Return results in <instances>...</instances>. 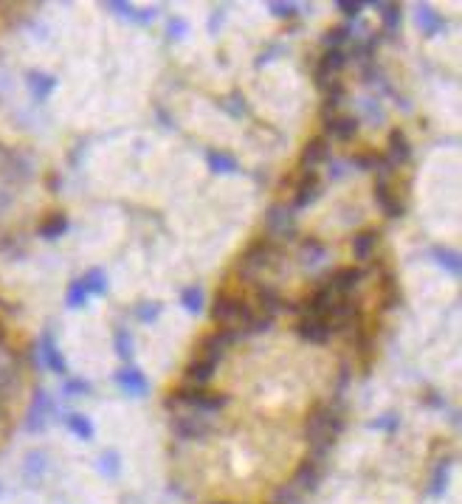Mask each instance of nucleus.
I'll return each mask as SVG.
<instances>
[{"label":"nucleus","mask_w":462,"mask_h":504,"mask_svg":"<svg viewBox=\"0 0 462 504\" xmlns=\"http://www.w3.org/2000/svg\"><path fill=\"white\" fill-rule=\"evenodd\" d=\"M282 256V248L276 240H271L268 234H260L243 248V254L234 259V276L243 285L260 282V274L268 268H276V262Z\"/></svg>","instance_id":"obj_1"},{"label":"nucleus","mask_w":462,"mask_h":504,"mask_svg":"<svg viewBox=\"0 0 462 504\" xmlns=\"http://www.w3.org/2000/svg\"><path fill=\"white\" fill-rule=\"evenodd\" d=\"M231 403V397L226 392H209V389H197V386H189V383H178L175 389L167 392L164 397V406L167 409H175V411H197V414H215V411H223L226 406Z\"/></svg>","instance_id":"obj_2"},{"label":"nucleus","mask_w":462,"mask_h":504,"mask_svg":"<svg viewBox=\"0 0 462 504\" xmlns=\"http://www.w3.org/2000/svg\"><path fill=\"white\" fill-rule=\"evenodd\" d=\"M209 315H212L215 324L234 327V330H240L245 335V330L254 322L256 310H254V304L248 299H243L237 293H228V290H220V293L215 296V302H212V307H209Z\"/></svg>","instance_id":"obj_3"},{"label":"nucleus","mask_w":462,"mask_h":504,"mask_svg":"<svg viewBox=\"0 0 462 504\" xmlns=\"http://www.w3.org/2000/svg\"><path fill=\"white\" fill-rule=\"evenodd\" d=\"M240 341H245V335L240 330H234V327H215L212 333H206L197 341V355L195 358H206L212 363H220L228 355V350L234 347V344H240Z\"/></svg>","instance_id":"obj_4"},{"label":"nucleus","mask_w":462,"mask_h":504,"mask_svg":"<svg viewBox=\"0 0 462 504\" xmlns=\"http://www.w3.org/2000/svg\"><path fill=\"white\" fill-rule=\"evenodd\" d=\"M265 228H268V237L276 243L279 240L282 243H296L299 223H296L293 208L285 206V203H271L268 211H265Z\"/></svg>","instance_id":"obj_5"},{"label":"nucleus","mask_w":462,"mask_h":504,"mask_svg":"<svg viewBox=\"0 0 462 504\" xmlns=\"http://www.w3.org/2000/svg\"><path fill=\"white\" fill-rule=\"evenodd\" d=\"M212 417L209 414H197V411H175L169 414V429L178 440H206L212 431Z\"/></svg>","instance_id":"obj_6"},{"label":"nucleus","mask_w":462,"mask_h":504,"mask_svg":"<svg viewBox=\"0 0 462 504\" xmlns=\"http://www.w3.org/2000/svg\"><path fill=\"white\" fill-rule=\"evenodd\" d=\"M321 197V175L319 169H299L293 180V206L291 208H307Z\"/></svg>","instance_id":"obj_7"},{"label":"nucleus","mask_w":462,"mask_h":504,"mask_svg":"<svg viewBox=\"0 0 462 504\" xmlns=\"http://www.w3.org/2000/svg\"><path fill=\"white\" fill-rule=\"evenodd\" d=\"M364 279H367V268H361V265H344V268L330 271L324 282L330 285V290L336 296H352Z\"/></svg>","instance_id":"obj_8"},{"label":"nucleus","mask_w":462,"mask_h":504,"mask_svg":"<svg viewBox=\"0 0 462 504\" xmlns=\"http://www.w3.org/2000/svg\"><path fill=\"white\" fill-rule=\"evenodd\" d=\"M347 68V54L344 51H324L313 68V82L319 91H324L332 79H339V73Z\"/></svg>","instance_id":"obj_9"},{"label":"nucleus","mask_w":462,"mask_h":504,"mask_svg":"<svg viewBox=\"0 0 462 504\" xmlns=\"http://www.w3.org/2000/svg\"><path fill=\"white\" fill-rule=\"evenodd\" d=\"M254 310L256 313H265L271 318H276L282 313V304H285V296L279 293L276 285H268V282H254Z\"/></svg>","instance_id":"obj_10"},{"label":"nucleus","mask_w":462,"mask_h":504,"mask_svg":"<svg viewBox=\"0 0 462 504\" xmlns=\"http://www.w3.org/2000/svg\"><path fill=\"white\" fill-rule=\"evenodd\" d=\"M372 197L378 203V208L387 215L389 220H400L406 215V203L398 197V192L392 189V183H383V180H375V189H372Z\"/></svg>","instance_id":"obj_11"},{"label":"nucleus","mask_w":462,"mask_h":504,"mask_svg":"<svg viewBox=\"0 0 462 504\" xmlns=\"http://www.w3.org/2000/svg\"><path fill=\"white\" fill-rule=\"evenodd\" d=\"M293 330H296V335H299L302 341L316 344V347H321V344H327V341L332 338L330 324L324 322V318H316V315H299V322H296Z\"/></svg>","instance_id":"obj_12"},{"label":"nucleus","mask_w":462,"mask_h":504,"mask_svg":"<svg viewBox=\"0 0 462 504\" xmlns=\"http://www.w3.org/2000/svg\"><path fill=\"white\" fill-rule=\"evenodd\" d=\"M358 130H361V121H358L355 116H347V113H332L327 121H324V136L336 139L341 144L352 141L358 136Z\"/></svg>","instance_id":"obj_13"},{"label":"nucleus","mask_w":462,"mask_h":504,"mask_svg":"<svg viewBox=\"0 0 462 504\" xmlns=\"http://www.w3.org/2000/svg\"><path fill=\"white\" fill-rule=\"evenodd\" d=\"M330 161V139L327 136H313L307 139L302 152H299V164L302 169H316L319 164Z\"/></svg>","instance_id":"obj_14"},{"label":"nucleus","mask_w":462,"mask_h":504,"mask_svg":"<svg viewBox=\"0 0 462 504\" xmlns=\"http://www.w3.org/2000/svg\"><path fill=\"white\" fill-rule=\"evenodd\" d=\"M378 243H380V231H378V228H364V231H358V234L352 237V243H350V248H352V259H355L358 265L372 262Z\"/></svg>","instance_id":"obj_15"},{"label":"nucleus","mask_w":462,"mask_h":504,"mask_svg":"<svg viewBox=\"0 0 462 504\" xmlns=\"http://www.w3.org/2000/svg\"><path fill=\"white\" fill-rule=\"evenodd\" d=\"M387 161L395 167V169H400V167H406L409 161H412V144H409V139H406V132L403 130H392L389 132V141H387Z\"/></svg>","instance_id":"obj_16"},{"label":"nucleus","mask_w":462,"mask_h":504,"mask_svg":"<svg viewBox=\"0 0 462 504\" xmlns=\"http://www.w3.org/2000/svg\"><path fill=\"white\" fill-rule=\"evenodd\" d=\"M215 375H217V363H212L206 358H192L186 363V369H184V383L197 386V389H206Z\"/></svg>","instance_id":"obj_17"},{"label":"nucleus","mask_w":462,"mask_h":504,"mask_svg":"<svg viewBox=\"0 0 462 504\" xmlns=\"http://www.w3.org/2000/svg\"><path fill=\"white\" fill-rule=\"evenodd\" d=\"M321 473H324V468H321L319 462L302 459L299 468H296V473H293V482H291V485H293L299 493H313V490L319 488V482H321Z\"/></svg>","instance_id":"obj_18"},{"label":"nucleus","mask_w":462,"mask_h":504,"mask_svg":"<svg viewBox=\"0 0 462 504\" xmlns=\"http://www.w3.org/2000/svg\"><path fill=\"white\" fill-rule=\"evenodd\" d=\"M378 268H380V290H383L380 307H383V310H395V307L400 304V290H398V279H395V274H392V268H389V265L378 262Z\"/></svg>","instance_id":"obj_19"},{"label":"nucleus","mask_w":462,"mask_h":504,"mask_svg":"<svg viewBox=\"0 0 462 504\" xmlns=\"http://www.w3.org/2000/svg\"><path fill=\"white\" fill-rule=\"evenodd\" d=\"M116 383H119L127 394H133V397H144L147 389H149V381L144 378V372H141V369H136V366L121 369V372L116 375Z\"/></svg>","instance_id":"obj_20"},{"label":"nucleus","mask_w":462,"mask_h":504,"mask_svg":"<svg viewBox=\"0 0 462 504\" xmlns=\"http://www.w3.org/2000/svg\"><path fill=\"white\" fill-rule=\"evenodd\" d=\"M40 352H42V361L48 363L51 372H57V375H65V372H68V363H65V358L60 355V350H57L54 338H51V333H42V338H40Z\"/></svg>","instance_id":"obj_21"},{"label":"nucleus","mask_w":462,"mask_h":504,"mask_svg":"<svg viewBox=\"0 0 462 504\" xmlns=\"http://www.w3.org/2000/svg\"><path fill=\"white\" fill-rule=\"evenodd\" d=\"M417 25L423 29L426 37H434V34H440L446 29V20L428 6H417Z\"/></svg>","instance_id":"obj_22"},{"label":"nucleus","mask_w":462,"mask_h":504,"mask_svg":"<svg viewBox=\"0 0 462 504\" xmlns=\"http://www.w3.org/2000/svg\"><path fill=\"white\" fill-rule=\"evenodd\" d=\"M68 215H62V211H54V215H48L42 223H40V237H45V240H57V237H62L68 231Z\"/></svg>","instance_id":"obj_23"},{"label":"nucleus","mask_w":462,"mask_h":504,"mask_svg":"<svg viewBox=\"0 0 462 504\" xmlns=\"http://www.w3.org/2000/svg\"><path fill=\"white\" fill-rule=\"evenodd\" d=\"M206 161H209V169H212V172H220V175H231V172L240 169V167H237V158L228 155V152H223V149H209Z\"/></svg>","instance_id":"obj_24"},{"label":"nucleus","mask_w":462,"mask_h":504,"mask_svg":"<svg viewBox=\"0 0 462 504\" xmlns=\"http://www.w3.org/2000/svg\"><path fill=\"white\" fill-rule=\"evenodd\" d=\"M29 88H32L34 99H37V101H42V99H48V96H51V91L57 88V79H54V76H48V73H37V71H32V73H29Z\"/></svg>","instance_id":"obj_25"},{"label":"nucleus","mask_w":462,"mask_h":504,"mask_svg":"<svg viewBox=\"0 0 462 504\" xmlns=\"http://www.w3.org/2000/svg\"><path fill=\"white\" fill-rule=\"evenodd\" d=\"M321 93H324V104H321V110H324V113H332V110H336L339 104L344 101V96H347V85L341 82V79H332V82H330Z\"/></svg>","instance_id":"obj_26"},{"label":"nucleus","mask_w":462,"mask_h":504,"mask_svg":"<svg viewBox=\"0 0 462 504\" xmlns=\"http://www.w3.org/2000/svg\"><path fill=\"white\" fill-rule=\"evenodd\" d=\"M375 9H380V25L383 32H398L400 29V20H403V12L398 3H372Z\"/></svg>","instance_id":"obj_27"},{"label":"nucleus","mask_w":462,"mask_h":504,"mask_svg":"<svg viewBox=\"0 0 462 504\" xmlns=\"http://www.w3.org/2000/svg\"><path fill=\"white\" fill-rule=\"evenodd\" d=\"M350 25H332V29H327L324 32V37H321V45L327 48V51H344V43L350 40Z\"/></svg>","instance_id":"obj_28"},{"label":"nucleus","mask_w":462,"mask_h":504,"mask_svg":"<svg viewBox=\"0 0 462 504\" xmlns=\"http://www.w3.org/2000/svg\"><path fill=\"white\" fill-rule=\"evenodd\" d=\"M80 282H82V287H85L88 296H90V293L101 296V293L108 290V276H105V271H101V268H90Z\"/></svg>","instance_id":"obj_29"},{"label":"nucleus","mask_w":462,"mask_h":504,"mask_svg":"<svg viewBox=\"0 0 462 504\" xmlns=\"http://www.w3.org/2000/svg\"><path fill=\"white\" fill-rule=\"evenodd\" d=\"M299 245H302V254H304V262L307 265H316L327 254V248H324V243L319 240V237H304Z\"/></svg>","instance_id":"obj_30"},{"label":"nucleus","mask_w":462,"mask_h":504,"mask_svg":"<svg viewBox=\"0 0 462 504\" xmlns=\"http://www.w3.org/2000/svg\"><path fill=\"white\" fill-rule=\"evenodd\" d=\"M380 161H383V152H375V149H367V152H355V155H350V164H352V167H358L361 172H372Z\"/></svg>","instance_id":"obj_31"},{"label":"nucleus","mask_w":462,"mask_h":504,"mask_svg":"<svg viewBox=\"0 0 462 504\" xmlns=\"http://www.w3.org/2000/svg\"><path fill=\"white\" fill-rule=\"evenodd\" d=\"M65 422H68V429H71L76 437H80V440H93V434H96V431H93V422H90L85 414H68Z\"/></svg>","instance_id":"obj_32"},{"label":"nucleus","mask_w":462,"mask_h":504,"mask_svg":"<svg viewBox=\"0 0 462 504\" xmlns=\"http://www.w3.org/2000/svg\"><path fill=\"white\" fill-rule=\"evenodd\" d=\"M434 256H437V262L443 265V268H446L448 274L459 276L462 262H459V254H457V251H451V248H434Z\"/></svg>","instance_id":"obj_33"},{"label":"nucleus","mask_w":462,"mask_h":504,"mask_svg":"<svg viewBox=\"0 0 462 504\" xmlns=\"http://www.w3.org/2000/svg\"><path fill=\"white\" fill-rule=\"evenodd\" d=\"M181 304L189 310V313H200L203 310V290L200 287H184V293H181Z\"/></svg>","instance_id":"obj_34"},{"label":"nucleus","mask_w":462,"mask_h":504,"mask_svg":"<svg viewBox=\"0 0 462 504\" xmlns=\"http://www.w3.org/2000/svg\"><path fill=\"white\" fill-rule=\"evenodd\" d=\"M113 344H116V355L119 358H124V361L133 358V338H130V333H127V330H116Z\"/></svg>","instance_id":"obj_35"},{"label":"nucleus","mask_w":462,"mask_h":504,"mask_svg":"<svg viewBox=\"0 0 462 504\" xmlns=\"http://www.w3.org/2000/svg\"><path fill=\"white\" fill-rule=\"evenodd\" d=\"M65 302H68V307H82V304L88 302V293H85V287H82V282H80V279L68 285V296H65Z\"/></svg>","instance_id":"obj_36"},{"label":"nucleus","mask_w":462,"mask_h":504,"mask_svg":"<svg viewBox=\"0 0 462 504\" xmlns=\"http://www.w3.org/2000/svg\"><path fill=\"white\" fill-rule=\"evenodd\" d=\"M446 470H448V462L437 465V470H434V479H431V496H440L446 490Z\"/></svg>","instance_id":"obj_37"},{"label":"nucleus","mask_w":462,"mask_h":504,"mask_svg":"<svg viewBox=\"0 0 462 504\" xmlns=\"http://www.w3.org/2000/svg\"><path fill=\"white\" fill-rule=\"evenodd\" d=\"M65 394L68 397H80V394H90V383L82 381V378H73L65 383Z\"/></svg>","instance_id":"obj_38"},{"label":"nucleus","mask_w":462,"mask_h":504,"mask_svg":"<svg viewBox=\"0 0 462 504\" xmlns=\"http://www.w3.org/2000/svg\"><path fill=\"white\" fill-rule=\"evenodd\" d=\"M268 9H271L276 17H285V20H293V17L299 14V6H296V3H271Z\"/></svg>","instance_id":"obj_39"},{"label":"nucleus","mask_w":462,"mask_h":504,"mask_svg":"<svg viewBox=\"0 0 462 504\" xmlns=\"http://www.w3.org/2000/svg\"><path fill=\"white\" fill-rule=\"evenodd\" d=\"M136 315L141 318V322H156V318L161 315V304H141L136 310Z\"/></svg>","instance_id":"obj_40"},{"label":"nucleus","mask_w":462,"mask_h":504,"mask_svg":"<svg viewBox=\"0 0 462 504\" xmlns=\"http://www.w3.org/2000/svg\"><path fill=\"white\" fill-rule=\"evenodd\" d=\"M336 9L344 12L347 17H355L358 12L364 9V3H358V0H336Z\"/></svg>","instance_id":"obj_41"},{"label":"nucleus","mask_w":462,"mask_h":504,"mask_svg":"<svg viewBox=\"0 0 462 504\" xmlns=\"http://www.w3.org/2000/svg\"><path fill=\"white\" fill-rule=\"evenodd\" d=\"M184 34H186V23H184L181 17H172V20H169V37L181 40Z\"/></svg>","instance_id":"obj_42"},{"label":"nucleus","mask_w":462,"mask_h":504,"mask_svg":"<svg viewBox=\"0 0 462 504\" xmlns=\"http://www.w3.org/2000/svg\"><path fill=\"white\" fill-rule=\"evenodd\" d=\"M101 468H105L108 473H116L119 470V454H116V451H108V454L101 457Z\"/></svg>","instance_id":"obj_43"},{"label":"nucleus","mask_w":462,"mask_h":504,"mask_svg":"<svg viewBox=\"0 0 462 504\" xmlns=\"http://www.w3.org/2000/svg\"><path fill=\"white\" fill-rule=\"evenodd\" d=\"M105 6H108V9H113L116 14H127V17H133V6H130V3H121V0H108Z\"/></svg>","instance_id":"obj_44"},{"label":"nucleus","mask_w":462,"mask_h":504,"mask_svg":"<svg viewBox=\"0 0 462 504\" xmlns=\"http://www.w3.org/2000/svg\"><path fill=\"white\" fill-rule=\"evenodd\" d=\"M395 426H398V417H392V414H383L380 420L372 422V429H395Z\"/></svg>","instance_id":"obj_45"},{"label":"nucleus","mask_w":462,"mask_h":504,"mask_svg":"<svg viewBox=\"0 0 462 504\" xmlns=\"http://www.w3.org/2000/svg\"><path fill=\"white\" fill-rule=\"evenodd\" d=\"M330 175H332V178H341V175H344L341 164H330Z\"/></svg>","instance_id":"obj_46"},{"label":"nucleus","mask_w":462,"mask_h":504,"mask_svg":"<svg viewBox=\"0 0 462 504\" xmlns=\"http://www.w3.org/2000/svg\"><path fill=\"white\" fill-rule=\"evenodd\" d=\"M220 504H228V501H220Z\"/></svg>","instance_id":"obj_47"}]
</instances>
